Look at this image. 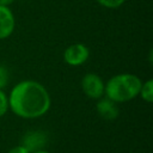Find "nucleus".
Instances as JSON below:
<instances>
[{"label":"nucleus","instance_id":"nucleus-14","mask_svg":"<svg viewBox=\"0 0 153 153\" xmlns=\"http://www.w3.org/2000/svg\"><path fill=\"white\" fill-rule=\"evenodd\" d=\"M32 153H51V152H49V151H47V149L44 148V149H38V151H35V152H32Z\"/></svg>","mask_w":153,"mask_h":153},{"label":"nucleus","instance_id":"nucleus-13","mask_svg":"<svg viewBox=\"0 0 153 153\" xmlns=\"http://www.w3.org/2000/svg\"><path fill=\"white\" fill-rule=\"evenodd\" d=\"M16 0H0V5H4V6H10Z\"/></svg>","mask_w":153,"mask_h":153},{"label":"nucleus","instance_id":"nucleus-12","mask_svg":"<svg viewBox=\"0 0 153 153\" xmlns=\"http://www.w3.org/2000/svg\"><path fill=\"white\" fill-rule=\"evenodd\" d=\"M7 153H30L23 145H17V146H14V147H12Z\"/></svg>","mask_w":153,"mask_h":153},{"label":"nucleus","instance_id":"nucleus-9","mask_svg":"<svg viewBox=\"0 0 153 153\" xmlns=\"http://www.w3.org/2000/svg\"><path fill=\"white\" fill-rule=\"evenodd\" d=\"M96 1L102 7H105V8H109V10L118 8L122 5H124V2H126V0H96Z\"/></svg>","mask_w":153,"mask_h":153},{"label":"nucleus","instance_id":"nucleus-10","mask_svg":"<svg viewBox=\"0 0 153 153\" xmlns=\"http://www.w3.org/2000/svg\"><path fill=\"white\" fill-rule=\"evenodd\" d=\"M7 111H8V98H7V93L4 90L0 88V118L4 117Z\"/></svg>","mask_w":153,"mask_h":153},{"label":"nucleus","instance_id":"nucleus-1","mask_svg":"<svg viewBox=\"0 0 153 153\" xmlns=\"http://www.w3.org/2000/svg\"><path fill=\"white\" fill-rule=\"evenodd\" d=\"M8 98V110L24 120H35L44 116L51 106L50 93L37 80H22L13 85Z\"/></svg>","mask_w":153,"mask_h":153},{"label":"nucleus","instance_id":"nucleus-6","mask_svg":"<svg viewBox=\"0 0 153 153\" xmlns=\"http://www.w3.org/2000/svg\"><path fill=\"white\" fill-rule=\"evenodd\" d=\"M16 29V17L10 6L0 5V41L8 38Z\"/></svg>","mask_w":153,"mask_h":153},{"label":"nucleus","instance_id":"nucleus-5","mask_svg":"<svg viewBox=\"0 0 153 153\" xmlns=\"http://www.w3.org/2000/svg\"><path fill=\"white\" fill-rule=\"evenodd\" d=\"M20 145H23L30 153L38 149H44L48 145V135L43 130H29L23 135Z\"/></svg>","mask_w":153,"mask_h":153},{"label":"nucleus","instance_id":"nucleus-7","mask_svg":"<svg viewBox=\"0 0 153 153\" xmlns=\"http://www.w3.org/2000/svg\"><path fill=\"white\" fill-rule=\"evenodd\" d=\"M96 111L99 115V117H102L105 121H115L120 115L118 104L105 96L97 99Z\"/></svg>","mask_w":153,"mask_h":153},{"label":"nucleus","instance_id":"nucleus-3","mask_svg":"<svg viewBox=\"0 0 153 153\" xmlns=\"http://www.w3.org/2000/svg\"><path fill=\"white\" fill-rule=\"evenodd\" d=\"M81 90L86 97L97 100L104 96L105 81L96 73H86L81 79Z\"/></svg>","mask_w":153,"mask_h":153},{"label":"nucleus","instance_id":"nucleus-2","mask_svg":"<svg viewBox=\"0 0 153 153\" xmlns=\"http://www.w3.org/2000/svg\"><path fill=\"white\" fill-rule=\"evenodd\" d=\"M142 80L133 73H118L105 81L104 96L115 103H127L139 96Z\"/></svg>","mask_w":153,"mask_h":153},{"label":"nucleus","instance_id":"nucleus-8","mask_svg":"<svg viewBox=\"0 0 153 153\" xmlns=\"http://www.w3.org/2000/svg\"><path fill=\"white\" fill-rule=\"evenodd\" d=\"M139 96L147 103L153 102V80L152 79H147L146 81H142Z\"/></svg>","mask_w":153,"mask_h":153},{"label":"nucleus","instance_id":"nucleus-4","mask_svg":"<svg viewBox=\"0 0 153 153\" xmlns=\"http://www.w3.org/2000/svg\"><path fill=\"white\" fill-rule=\"evenodd\" d=\"M90 57V49L84 43H73L68 45L63 51V61L66 65L72 67L82 66Z\"/></svg>","mask_w":153,"mask_h":153},{"label":"nucleus","instance_id":"nucleus-11","mask_svg":"<svg viewBox=\"0 0 153 153\" xmlns=\"http://www.w3.org/2000/svg\"><path fill=\"white\" fill-rule=\"evenodd\" d=\"M8 80H10L8 69L4 65H0V88L1 90H4L8 85Z\"/></svg>","mask_w":153,"mask_h":153}]
</instances>
